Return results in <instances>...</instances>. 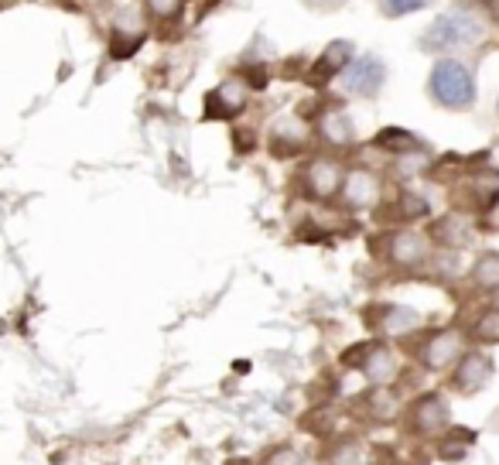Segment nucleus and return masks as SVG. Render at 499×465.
I'll list each match as a JSON object with an SVG mask.
<instances>
[{
    "instance_id": "f03ea898",
    "label": "nucleus",
    "mask_w": 499,
    "mask_h": 465,
    "mask_svg": "<svg viewBox=\"0 0 499 465\" xmlns=\"http://www.w3.org/2000/svg\"><path fill=\"white\" fill-rule=\"evenodd\" d=\"M428 96L434 106L442 110H469L475 106V96H479V79H475V69H472L465 58L444 56L431 66L428 76Z\"/></svg>"
},
{
    "instance_id": "f8f14e48",
    "label": "nucleus",
    "mask_w": 499,
    "mask_h": 465,
    "mask_svg": "<svg viewBox=\"0 0 499 465\" xmlns=\"http://www.w3.org/2000/svg\"><path fill=\"white\" fill-rule=\"evenodd\" d=\"M246 96H250V86L236 83V79L223 83L213 93V99H219V103H223V113H219V116H236V113H243V106H246Z\"/></svg>"
},
{
    "instance_id": "dca6fc26",
    "label": "nucleus",
    "mask_w": 499,
    "mask_h": 465,
    "mask_svg": "<svg viewBox=\"0 0 499 465\" xmlns=\"http://www.w3.org/2000/svg\"><path fill=\"white\" fill-rule=\"evenodd\" d=\"M376 144L386 147V151H414V147H417V137H414L411 130L390 127V130H380V134H376Z\"/></svg>"
},
{
    "instance_id": "0eeeda50",
    "label": "nucleus",
    "mask_w": 499,
    "mask_h": 465,
    "mask_svg": "<svg viewBox=\"0 0 499 465\" xmlns=\"http://www.w3.org/2000/svg\"><path fill=\"white\" fill-rule=\"evenodd\" d=\"M343 196L349 206H356V209H370V206L380 202V178L366 168H356L353 175H345Z\"/></svg>"
},
{
    "instance_id": "6e6552de",
    "label": "nucleus",
    "mask_w": 499,
    "mask_h": 465,
    "mask_svg": "<svg viewBox=\"0 0 499 465\" xmlns=\"http://www.w3.org/2000/svg\"><path fill=\"white\" fill-rule=\"evenodd\" d=\"M411 421H414V428H417V431H424V435H431V431H442L444 424H448V404H444L438 394H424L411 408Z\"/></svg>"
},
{
    "instance_id": "2eb2a0df",
    "label": "nucleus",
    "mask_w": 499,
    "mask_h": 465,
    "mask_svg": "<svg viewBox=\"0 0 499 465\" xmlns=\"http://www.w3.org/2000/svg\"><path fill=\"white\" fill-rule=\"evenodd\" d=\"M472 281L479 284V288H499V257L496 254H483L479 257V264L472 268Z\"/></svg>"
},
{
    "instance_id": "39448f33",
    "label": "nucleus",
    "mask_w": 499,
    "mask_h": 465,
    "mask_svg": "<svg viewBox=\"0 0 499 465\" xmlns=\"http://www.w3.org/2000/svg\"><path fill=\"white\" fill-rule=\"evenodd\" d=\"M343 165L339 161H332V157H318L312 161L308 168H304V188H308V196L314 198H332L343 192Z\"/></svg>"
},
{
    "instance_id": "423d86ee",
    "label": "nucleus",
    "mask_w": 499,
    "mask_h": 465,
    "mask_svg": "<svg viewBox=\"0 0 499 465\" xmlns=\"http://www.w3.org/2000/svg\"><path fill=\"white\" fill-rule=\"evenodd\" d=\"M493 373H496V367H493L489 356L465 349V356L458 359V367H455V387L462 394H479L485 383L493 380Z\"/></svg>"
},
{
    "instance_id": "ddd939ff",
    "label": "nucleus",
    "mask_w": 499,
    "mask_h": 465,
    "mask_svg": "<svg viewBox=\"0 0 499 465\" xmlns=\"http://www.w3.org/2000/svg\"><path fill=\"white\" fill-rule=\"evenodd\" d=\"M322 130L332 144H349L353 141V120L345 116L343 110H328L325 120H322Z\"/></svg>"
},
{
    "instance_id": "6ab92c4d",
    "label": "nucleus",
    "mask_w": 499,
    "mask_h": 465,
    "mask_svg": "<svg viewBox=\"0 0 499 465\" xmlns=\"http://www.w3.org/2000/svg\"><path fill=\"white\" fill-rule=\"evenodd\" d=\"M472 336L479 342H499V308H489L479 315V322L472 325Z\"/></svg>"
},
{
    "instance_id": "a211bd4d",
    "label": "nucleus",
    "mask_w": 499,
    "mask_h": 465,
    "mask_svg": "<svg viewBox=\"0 0 499 465\" xmlns=\"http://www.w3.org/2000/svg\"><path fill=\"white\" fill-rule=\"evenodd\" d=\"M434 0H380V15L384 17H407L414 11H424Z\"/></svg>"
},
{
    "instance_id": "412c9836",
    "label": "nucleus",
    "mask_w": 499,
    "mask_h": 465,
    "mask_svg": "<svg viewBox=\"0 0 499 465\" xmlns=\"http://www.w3.org/2000/svg\"><path fill=\"white\" fill-rule=\"evenodd\" d=\"M157 17H175L182 11V0H147Z\"/></svg>"
},
{
    "instance_id": "4468645a",
    "label": "nucleus",
    "mask_w": 499,
    "mask_h": 465,
    "mask_svg": "<svg viewBox=\"0 0 499 465\" xmlns=\"http://www.w3.org/2000/svg\"><path fill=\"white\" fill-rule=\"evenodd\" d=\"M417 325V311L404 308V305H386L384 308V329L390 336H400V332H411Z\"/></svg>"
},
{
    "instance_id": "1a4fd4ad",
    "label": "nucleus",
    "mask_w": 499,
    "mask_h": 465,
    "mask_svg": "<svg viewBox=\"0 0 499 465\" xmlns=\"http://www.w3.org/2000/svg\"><path fill=\"white\" fill-rule=\"evenodd\" d=\"M386 247H390L386 257H390L394 264H404V268H414V264H421V260L428 257V240L417 237V233H394Z\"/></svg>"
},
{
    "instance_id": "9b49d317",
    "label": "nucleus",
    "mask_w": 499,
    "mask_h": 465,
    "mask_svg": "<svg viewBox=\"0 0 499 465\" xmlns=\"http://www.w3.org/2000/svg\"><path fill=\"white\" fill-rule=\"evenodd\" d=\"M353 56H356V48L349 42H335L332 48H325V56L314 62V79L318 83H325L328 76H343V69L353 62Z\"/></svg>"
},
{
    "instance_id": "5701e85b",
    "label": "nucleus",
    "mask_w": 499,
    "mask_h": 465,
    "mask_svg": "<svg viewBox=\"0 0 499 465\" xmlns=\"http://www.w3.org/2000/svg\"><path fill=\"white\" fill-rule=\"evenodd\" d=\"M343 0H312V7H339Z\"/></svg>"
},
{
    "instance_id": "b1692460",
    "label": "nucleus",
    "mask_w": 499,
    "mask_h": 465,
    "mask_svg": "<svg viewBox=\"0 0 499 465\" xmlns=\"http://www.w3.org/2000/svg\"><path fill=\"white\" fill-rule=\"evenodd\" d=\"M496 110H499V103H496Z\"/></svg>"
},
{
    "instance_id": "f3484780",
    "label": "nucleus",
    "mask_w": 499,
    "mask_h": 465,
    "mask_svg": "<svg viewBox=\"0 0 499 465\" xmlns=\"http://www.w3.org/2000/svg\"><path fill=\"white\" fill-rule=\"evenodd\" d=\"M472 441H475V431H465V428H452L448 438L442 441V455L444 459H458L462 451L472 449Z\"/></svg>"
},
{
    "instance_id": "aec40b11",
    "label": "nucleus",
    "mask_w": 499,
    "mask_h": 465,
    "mask_svg": "<svg viewBox=\"0 0 499 465\" xmlns=\"http://www.w3.org/2000/svg\"><path fill=\"white\" fill-rule=\"evenodd\" d=\"M400 206H404V216H407V219H414V216H424V212H428V202H424L421 196L414 198L411 192H407V196H400Z\"/></svg>"
},
{
    "instance_id": "7ed1b4c3",
    "label": "nucleus",
    "mask_w": 499,
    "mask_h": 465,
    "mask_svg": "<svg viewBox=\"0 0 499 465\" xmlns=\"http://www.w3.org/2000/svg\"><path fill=\"white\" fill-rule=\"evenodd\" d=\"M339 86H343L345 96L376 99L386 86V62L380 56H373V52H363V56L356 52L353 62L339 76Z\"/></svg>"
},
{
    "instance_id": "9d476101",
    "label": "nucleus",
    "mask_w": 499,
    "mask_h": 465,
    "mask_svg": "<svg viewBox=\"0 0 499 465\" xmlns=\"http://www.w3.org/2000/svg\"><path fill=\"white\" fill-rule=\"evenodd\" d=\"M363 369H366V377H370L373 383H390L394 377H397V369H400V359L386 346H370V349H363Z\"/></svg>"
},
{
    "instance_id": "4be33fe9",
    "label": "nucleus",
    "mask_w": 499,
    "mask_h": 465,
    "mask_svg": "<svg viewBox=\"0 0 499 465\" xmlns=\"http://www.w3.org/2000/svg\"><path fill=\"white\" fill-rule=\"evenodd\" d=\"M267 465H304L301 462V455L298 451H291V449H281L277 455H271V462Z\"/></svg>"
},
{
    "instance_id": "20e7f679",
    "label": "nucleus",
    "mask_w": 499,
    "mask_h": 465,
    "mask_svg": "<svg viewBox=\"0 0 499 465\" xmlns=\"http://www.w3.org/2000/svg\"><path fill=\"white\" fill-rule=\"evenodd\" d=\"M465 336L455 332V329H442V332H434V336L424 342V349H421V359H424V367L431 369H444L458 363L462 356H465Z\"/></svg>"
},
{
    "instance_id": "f257e3e1",
    "label": "nucleus",
    "mask_w": 499,
    "mask_h": 465,
    "mask_svg": "<svg viewBox=\"0 0 499 465\" xmlns=\"http://www.w3.org/2000/svg\"><path fill=\"white\" fill-rule=\"evenodd\" d=\"M489 21H485L475 7L469 4H458V7H448L442 15L431 21L424 35L417 38V48L421 52H428V56H455V52H472V48H479V45L489 42Z\"/></svg>"
}]
</instances>
